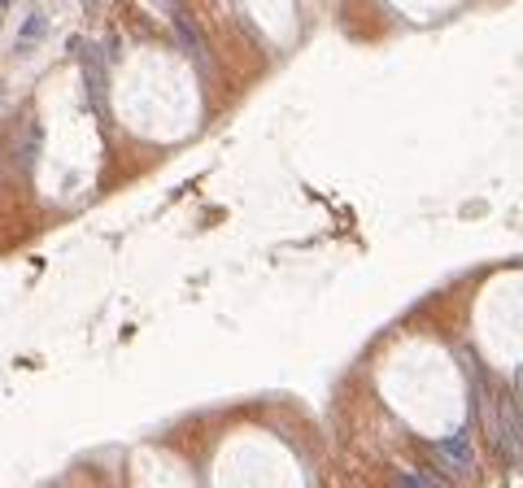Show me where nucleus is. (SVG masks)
Instances as JSON below:
<instances>
[{
	"label": "nucleus",
	"mask_w": 523,
	"mask_h": 488,
	"mask_svg": "<svg viewBox=\"0 0 523 488\" xmlns=\"http://www.w3.org/2000/svg\"><path fill=\"white\" fill-rule=\"evenodd\" d=\"M432 462H436V471L445 480H453V484H467V480H476V466H480V458H476V445H471V436L467 432H458V436H449V441H436L432 445Z\"/></svg>",
	"instance_id": "f257e3e1"
},
{
	"label": "nucleus",
	"mask_w": 523,
	"mask_h": 488,
	"mask_svg": "<svg viewBox=\"0 0 523 488\" xmlns=\"http://www.w3.org/2000/svg\"><path fill=\"white\" fill-rule=\"evenodd\" d=\"M392 488H423V484H419V475H405V471H401V475L392 480Z\"/></svg>",
	"instance_id": "f03ea898"
}]
</instances>
